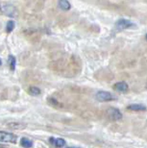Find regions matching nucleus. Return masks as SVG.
I'll list each match as a JSON object with an SVG mask.
<instances>
[{
  "mask_svg": "<svg viewBox=\"0 0 147 148\" xmlns=\"http://www.w3.org/2000/svg\"><path fill=\"white\" fill-rule=\"evenodd\" d=\"M0 11L7 16L10 17H16L17 16L16 8L13 4H10V3H0Z\"/></svg>",
  "mask_w": 147,
  "mask_h": 148,
  "instance_id": "1",
  "label": "nucleus"
},
{
  "mask_svg": "<svg viewBox=\"0 0 147 148\" xmlns=\"http://www.w3.org/2000/svg\"><path fill=\"white\" fill-rule=\"evenodd\" d=\"M135 23L133 21L129 19H125V18H121L119 20H117L116 23V27L118 29V30H124V29H128V28H132L135 27Z\"/></svg>",
  "mask_w": 147,
  "mask_h": 148,
  "instance_id": "2",
  "label": "nucleus"
},
{
  "mask_svg": "<svg viewBox=\"0 0 147 148\" xmlns=\"http://www.w3.org/2000/svg\"><path fill=\"white\" fill-rule=\"evenodd\" d=\"M16 136L12 134V133L7 132H1L0 131V143H16Z\"/></svg>",
  "mask_w": 147,
  "mask_h": 148,
  "instance_id": "3",
  "label": "nucleus"
},
{
  "mask_svg": "<svg viewBox=\"0 0 147 148\" xmlns=\"http://www.w3.org/2000/svg\"><path fill=\"white\" fill-rule=\"evenodd\" d=\"M95 97L98 101H101V102L113 101V100L116 99V97H114L111 93L108 92V91H98V92L96 93Z\"/></svg>",
  "mask_w": 147,
  "mask_h": 148,
  "instance_id": "4",
  "label": "nucleus"
},
{
  "mask_svg": "<svg viewBox=\"0 0 147 148\" xmlns=\"http://www.w3.org/2000/svg\"><path fill=\"white\" fill-rule=\"evenodd\" d=\"M107 115L111 120H120L122 118V114L116 108H109L107 111Z\"/></svg>",
  "mask_w": 147,
  "mask_h": 148,
  "instance_id": "5",
  "label": "nucleus"
},
{
  "mask_svg": "<svg viewBox=\"0 0 147 148\" xmlns=\"http://www.w3.org/2000/svg\"><path fill=\"white\" fill-rule=\"evenodd\" d=\"M128 110L135 111V112H140V111H146V107L142 104H132L128 106Z\"/></svg>",
  "mask_w": 147,
  "mask_h": 148,
  "instance_id": "6",
  "label": "nucleus"
},
{
  "mask_svg": "<svg viewBox=\"0 0 147 148\" xmlns=\"http://www.w3.org/2000/svg\"><path fill=\"white\" fill-rule=\"evenodd\" d=\"M114 88L118 91H122V92H124V91L128 90V85L126 84L125 82H118V83H116V86H114Z\"/></svg>",
  "mask_w": 147,
  "mask_h": 148,
  "instance_id": "7",
  "label": "nucleus"
},
{
  "mask_svg": "<svg viewBox=\"0 0 147 148\" xmlns=\"http://www.w3.org/2000/svg\"><path fill=\"white\" fill-rule=\"evenodd\" d=\"M20 145L25 148H30L33 146V141L27 138H22L21 140H20Z\"/></svg>",
  "mask_w": 147,
  "mask_h": 148,
  "instance_id": "8",
  "label": "nucleus"
},
{
  "mask_svg": "<svg viewBox=\"0 0 147 148\" xmlns=\"http://www.w3.org/2000/svg\"><path fill=\"white\" fill-rule=\"evenodd\" d=\"M59 7H60L62 10H64V11H68L70 8H71V5H70V3L68 1H66V0H61V1H59Z\"/></svg>",
  "mask_w": 147,
  "mask_h": 148,
  "instance_id": "9",
  "label": "nucleus"
},
{
  "mask_svg": "<svg viewBox=\"0 0 147 148\" xmlns=\"http://www.w3.org/2000/svg\"><path fill=\"white\" fill-rule=\"evenodd\" d=\"M51 143H54L57 147H63V146L66 145V141H64V140H63V138H55V140H53V138H51Z\"/></svg>",
  "mask_w": 147,
  "mask_h": 148,
  "instance_id": "10",
  "label": "nucleus"
},
{
  "mask_svg": "<svg viewBox=\"0 0 147 148\" xmlns=\"http://www.w3.org/2000/svg\"><path fill=\"white\" fill-rule=\"evenodd\" d=\"M8 60H9V64H10V69L14 71V70L16 69V58H14V56L10 55V56H9V58H8Z\"/></svg>",
  "mask_w": 147,
  "mask_h": 148,
  "instance_id": "11",
  "label": "nucleus"
},
{
  "mask_svg": "<svg viewBox=\"0 0 147 148\" xmlns=\"http://www.w3.org/2000/svg\"><path fill=\"white\" fill-rule=\"evenodd\" d=\"M28 91H29V93L31 94V95H40V90L38 87H30L29 88V90H28Z\"/></svg>",
  "mask_w": 147,
  "mask_h": 148,
  "instance_id": "12",
  "label": "nucleus"
},
{
  "mask_svg": "<svg viewBox=\"0 0 147 148\" xmlns=\"http://www.w3.org/2000/svg\"><path fill=\"white\" fill-rule=\"evenodd\" d=\"M14 29V21L13 20H10V21L7 22V25H6V31L8 32V33H10Z\"/></svg>",
  "mask_w": 147,
  "mask_h": 148,
  "instance_id": "13",
  "label": "nucleus"
},
{
  "mask_svg": "<svg viewBox=\"0 0 147 148\" xmlns=\"http://www.w3.org/2000/svg\"><path fill=\"white\" fill-rule=\"evenodd\" d=\"M68 148H78V147H68Z\"/></svg>",
  "mask_w": 147,
  "mask_h": 148,
  "instance_id": "14",
  "label": "nucleus"
},
{
  "mask_svg": "<svg viewBox=\"0 0 147 148\" xmlns=\"http://www.w3.org/2000/svg\"><path fill=\"white\" fill-rule=\"evenodd\" d=\"M145 38H146V40H147V34L145 35Z\"/></svg>",
  "mask_w": 147,
  "mask_h": 148,
  "instance_id": "15",
  "label": "nucleus"
},
{
  "mask_svg": "<svg viewBox=\"0 0 147 148\" xmlns=\"http://www.w3.org/2000/svg\"><path fill=\"white\" fill-rule=\"evenodd\" d=\"M0 64H1V60H0Z\"/></svg>",
  "mask_w": 147,
  "mask_h": 148,
  "instance_id": "16",
  "label": "nucleus"
}]
</instances>
